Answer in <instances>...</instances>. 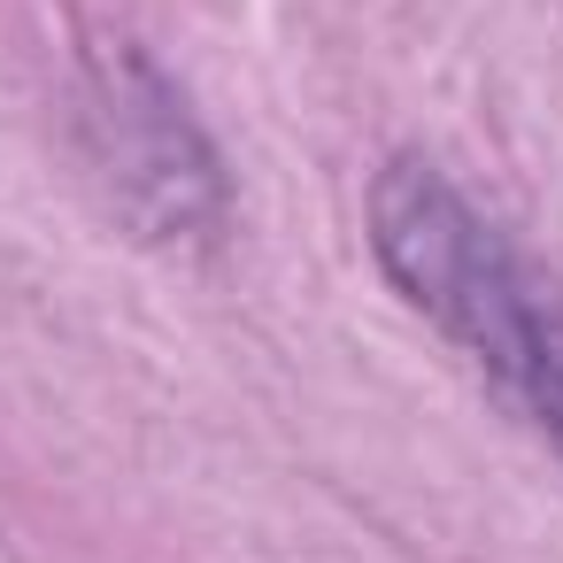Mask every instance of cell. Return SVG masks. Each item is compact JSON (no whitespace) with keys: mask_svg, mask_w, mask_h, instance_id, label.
Instances as JSON below:
<instances>
[{"mask_svg":"<svg viewBox=\"0 0 563 563\" xmlns=\"http://www.w3.org/2000/svg\"><path fill=\"white\" fill-rule=\"evenodd\" d=\"M371 255H378L386 286L563 463V294L424 155H401L378 170Z\"/></svg>","mask_w":563,"mask_h":563,"instance_id":"1","label":"cell"}]
</instances>
